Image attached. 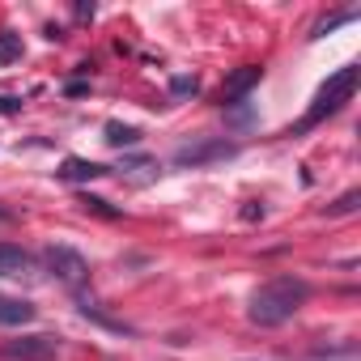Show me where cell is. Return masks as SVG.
<instances>
[{
	"label": "cell",
	"mask_w": 361,
	"mask_h": 361,
	"mask_svg": "<svg viewBox=\"0 0 361 361\" xmlns=\"http://www.w3.org/2000/svg\"><path fill=\"white\" fill-rule=\"evenodd\" d=\"M35 314H39L35 302L0 293V323H5V327H26V323H35Z\"/></svg>",
	"instance_id": "8"
},
{
	"label": "cell",
	"mask_w": 361,
	"mask_h": 361,
	"mask_svg": "<svg viewBox=\"0 0 361 361\" xmlns=\"http://www.w3.org/2000/svg\"><path fill=\"white\" fill-rule=\"evenodd\" d=\"M43 259H47V268L56 272V281H64V285H73V289H81V285L90 281V264H85V255L73 251V247H64V243H51V247L43 251Z\"/></svg>",
	"instance_id": "3"
},
{
	"label": "cell",
	"mask_w": 361,
	"mask_h": 361,
	"mask_svg": "<svg viewBox=\"0 0 361 361\" xmlns=\"http://www.w3.org/2000/svg\"><path fill=\"white\" fill-rule=\"evenodd\" d=\"M306 298H310V285H306L302 276H272V281H264V285L251 293L247 319H251L255 327H281L285 319H293V314L302 310Z\"/></svg>",
	"instance_id": "1"
},
{
	"label": "cell",
	"mask_w": 361,
	"mask_h": 361,
	"mask_svg": "<svg viewBox=\"0 0 361 361\" xmlns=\"http://www.w3.org/2000/svg\"><path fill=\"white\" fill-rule=\"evenodd\" d=\"M0 353H5V361H51L60 353V340L56 336H22V340H9Z\"/></svg>",
	"instance_id": "5"
},
{
	"label": "cell",
	"mask_w": 361,
	"mask_h": 361,
	"mask_svg": "<svg viewBox=\"0 0 361 361\" xmlns=\"http://www.w3.org/2000/svg\"><path fill=\"white\" fill-rule=\"evenodd\" d=\"M136 140H140L136 128H128V123H106V145L123 149V145H136Z\"/></svg>",
	"instance_id": "11"
},
{
	"label": "cell",
	"mask_w": 361,
	"mask_h": 361,
	"mask_svg": "<svg viewBox=\"0 0 361 361\" xmlns=\"http://www.w3.org/2000/svg\"><path fill=\"white\" fill-rule=\"evenodd\" d=\"M357 64H344L340 73H331L323 85H319V94H314V102H310V111H306V119L298 123V132H306V128H314V123H323L327 115H336L348 98H353V90H357Z\"/></svg>",
	"instance_id": "2"
},
{
	"label": "cell",
	"mask_w": 361,
	"mask_h": 361,
	"mask_svg": "<svg viewBox=\"0 0 361 361\" xmlns=\"http://www.w3.org/2000/svg\"><path fill=\"white\" fill-rule=\"evenodd\" d=\"M196 90H200L196 77H174V81H170V94H174V98H188V94H196Z\"/></svg>",
	"instance_id": "12"
},
{
	"label": "cell",
	"mask_w": 361,
	"mask_h": 361,
	"mask_svg": "<svg viewBox=\"0 0 361 361\" xmlns=\"http://www.w3.org/2000/svg\"><path fill=\"white\" fill-rule=\"evenodd\" d=\"M56 174L64 178V183H85V178H102V174H106V166H98V161H85V157H64Z\"/></svg>",
	"instance_id": "9"
},
{
	"label": "cell",
	"mask_w": 361,
	"mask_h": 361,
	"mask_svg": "<svg viewBox=\"0 0 361 361\" xmlns=\"http://www.w3.org/2000/svg\"><path fill=\"white\" fill-rule=\"evenodd\" d=\"M22 106V98H9V94H0V115H13Z\"/></svg>",
	"instance_id": "15"
},
{
	"label": "cell",
	"mask_w": 361,
	"mask_h": 361,
	"mask_svg": "<svg viewBox=\"0 0 361 361\" xmlns=\"http://www.w3.org/2000/svg\"><path fill=\"white\" fill-rule=\"evenodd\" d=\"M13 60H22V35L0 30V64H13Z\"/></svg>",
	"instance_id": "10"
},
{
	"label": "cell",
	"mask_w": 361,
	"mask_h": 361,
	"mask_svg": "<svg viewBox=\"0 0 361 361\" xmlns=\"http://www.w3.org/2000/svg\"><path fill=\"white\" fill-rule=\"evenodd\" d=\"M81 204H85V209H94V213H102V217H115V209H106V200H98V196H85Z\"/></svg>",
	"instance_id": "14"
},
{
	"label": "cell",
	"mask_w": 361,
	"mask_h": 361,
	"mask_svg": "<svg viewBox=\"0 0 361 361\" xmlns=\"http://www.w3.org/2000/svg\"><path fill=\"white\" fill-rule=\"evenodd\" d=\"M238 153V145H230V140H196V145H183L174 153V166H209V161H226V157H234Z\"/></svg>",
	"instance_id": "4"
},
{
	"label": "cell",
	"mask_w": 361,
	"mask_h": 361,
	"mask_svg": "<svg viewBox=\"0 0 361 361\" xmlns=\"http://www.w3.org/2000/svg\"><path fill=\"white\" fill-rule=\"evenodd\" d=\"M0 276H5V281H35L39 276V264H35L30 251L0 243Z\"/></svg>",
	"instance_id": "6"
},
{
	"label": "cell",
	"mask_w": 361,
	"mask_h": 361,
	"mask_svg": "<svg viewBox=\"0 0 361 361\" xmlns=\"http://www.w3.org/2000/svg\"><path fill=\"white\" fill-rule=\"evenodd\" d=\"M259 77H264V68H255V64H247V68H238L230 81H226V90H221V102L226 106H234V102H243L255 85H259Z\"/></svg>",
	"instance_id": "7"
},
{
	"label": "cell",
	"mask_w": 361,
	"mask_h": 361,
	"mask_svg": "<svg viewBox=\"0 0 361 361\" xmlns=\"http://www.w3.org/2000/svg\"><path fill=\"white\" fill-rule=\"evenodd\" d=\"M357 200H361L357 192H344V196H340V200H336L327 213H331V217H344V213H353V209H357Z\"/></svg>",
	"instance_id": "13"
}]
</instances>
